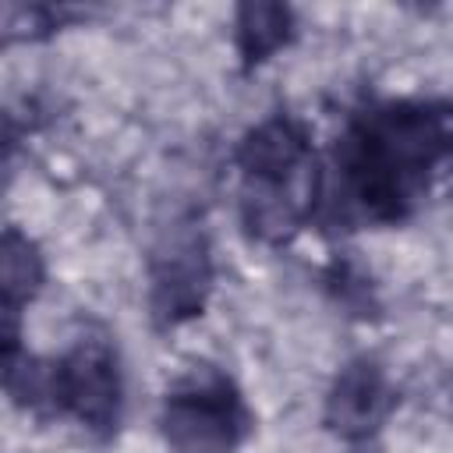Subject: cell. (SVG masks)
I'll list each match as a JSON object with an SVG mask.
<instances>
[{
    "instance_id": "6da1fadb",
    "label": "cell",
    "mask_w": 453,
    "mask_h": 453,
    "mask_svg": "<svg viewBox=\"0 0 453 453\" xmlns=\"http://www.w3.org/2000/svg\"><path fill=\"white\" fill-rule=\"evenodd\" d=\"M237 428V400L223 382H191L166 403V435L180 453H226Z\"/></svg>"
},
{
    "instance_id": "7a4b0ae2",
    "label": "cell",
    "mask_w": 453,
    "mask_h": 453,
    "mask_svg": "<svg viewBox=\"0 0 453 453\" xmlns=\"http://www.w3.org/2000/svg\"><path fill=\"white\" fill-rule=\"evenodd\" d=\"M382 396H386V386L379 372L372 365H354L333 393V418L343 428H372L368 421L379 418Z\"/></svg>"
}]
</instances>
